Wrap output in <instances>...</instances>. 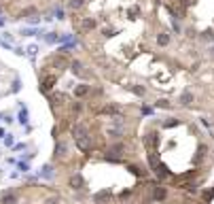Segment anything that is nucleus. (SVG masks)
Segmentation results:
<instances>
[{
    "label": "nucleus",
    "instance_id": "nucleus-1",
    "mask_svg": "<svg viewBox=\"0 0 214 204\" xmlns=\"http://www.w3.org/2000/svg\"><path fill=\"white\" fill-rule=\"evenodd\" d=\"M15 202H17V196L15 194H9V196L2 198V204H15Z\"/></svg>",
    "mask_w": 214,
    "mask_h": 204
},
{
    "label": "nucleus",
    "instance_id": "nucleus-2",
    "mask_svg": "<svg viewBox=\"0 0 214 204\" xmlns=\"http://www.w3.org/2000/svg\"><path fill=\"white\" fill-rule=\"evenodd\" d=\"M70 183H72V187H74V189H81V185H83V179H81V176H74L72 181H70Z\"/></svg>",
    "mask_w": 214,
    "mask_h": 204
},
{
    "label": "nucleus",
    "instance_id": "nucleus-3",
    "mask_svg": "<svg viewBox=\"0 0 214 204\" xmlns=\"http://www.w3.org/2000/svg\"><path fill=\"white\" fill-rule=\"evenodd\" d=\"M201 204H204V202H201Z\"/></svg>",
    "mask_w": 214,
    "mask_h": 204
}]
</instances>
